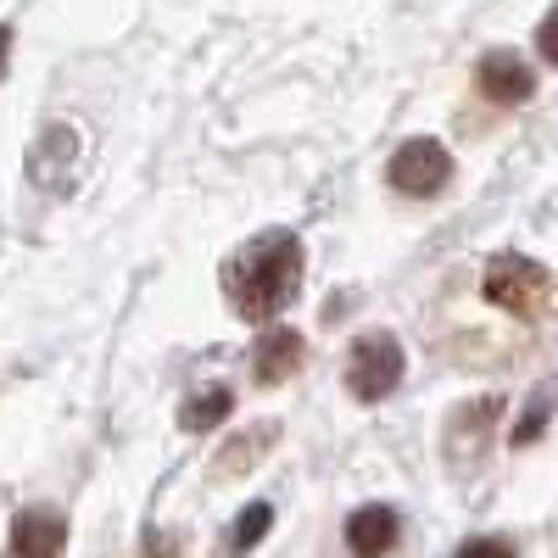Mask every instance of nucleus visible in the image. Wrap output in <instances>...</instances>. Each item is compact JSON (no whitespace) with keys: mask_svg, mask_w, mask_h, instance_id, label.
I'll list each match as a JSON object with an SVG mask.
<instances>
[{"mask_svg":"<svg viewBox=\"0 0 558 558\" xmlns=\"http://www.w3.org/2000/svg\"><path fill=\"white\" fill-rule=\"evenodd\" d=\"M481 89L492 101H502V107H514V101H531L536 96V73L514 57V51H492V57H481Z\"/></svg>","mask_w":558,"mask_h":558,"instance_id":"7","label":"nucleus"},{"mask_svg":"<svg viewBox=\"0 0 558 558\" xmlns=\"http://www.w3.org/2000/svg\"><path fill=\"white\" fill-rule=\"evenodd\" d=\"M397 536H402V520H397V508H386V502H368V508H357V514L347 520V547L357 558H386L397 547Z\"/></svg>","mask_w":558,"mask_h":558,"instance_id":"6","label":"nucleus"},{"mask_svg":"<svg viewBox=\"0 0 558 558\" xmlns=\"http://www.w3.org/2000/svg\"><path fill=\"white\" fill-rule=\"evenodd\" d=\"M68 547V520L57 508H23L12 520V558H62Z\"/></svg>","mask_w":558,"mask_h":558,"instance_id":"5","label":"nucleus"},{"mask_svg":"<svg viewBox=\"0 0 558 558\" xmlns=\"http://www.w3.org/2000/svg\"><path fill=\"white\" fill-rule=\"evenodd\" d=\"M302 368V336L296 330H268L252 352V375L257 386H279V380H291Z\"/></svg>","mask_w":558,"mask_h":558,"instance_id":"8","label":"nucleus"},{"mask_svg":"<svg viewBox=\"0 0 558 558\" xmlns=\"http://www.w3.org/2000/svg\"><path fill=\"white\" fill-rule=\"evenodd\" d=\"M229 408H235V397H229V386H207V391H196L191 402H184L179 425H184V430H213L218 418H229Z\"/></svg>","mask_w":558,"mask_h":558,"instance_id":"9","label":"nucleus"},{"mask_svg":"<svg viewBox=\"0 0 558 558\" xmlns=\"http://www.w3.org/2000/svg\"><path fill=\"white\" fill-rule=\"evenodd\" d=\"M547 291H553L547 268H542L536 257H525V252H502V257H492V268H486V302H492V307L536 313V307L547 302Z\"/></svg>","mask_w":558,"mask_h":558,"instance_id":"3","label":"nucleus"},{"mask_svg":"<svg viewBox=\"0 0 558 558\" xmlns=\"http://www.w3.org/2000/svg\"><path fill=\"white\" fill-rule=\"evenodd\" d=\"M391 184L402 196H436L441 184L452 179V157H447V146L441 140H408V146H397V157H391Z\"/></svg>","mask_w":558,"mask_h":558,"instance_id":"4","label":"nucleus"},{"mask_svg":"<svg viewBox=\"0 0 558 558\" xmlns=\"http://www.w3.org/2000/svg\"><path fill=\"white\" fill-rule=\"evenodd\" d=\"M542 425H547V402H536V408H531V413L520 418V430H514V441H520V447H525V441H536V436H542Z\"/></svg>","mask_w":558,"mask_h":558,"instance_id":"13","label":"nucleus"},{"mask_svg":"<svg viewBox=\"0 0 558 558\" xmlns=\"http://www.w3.org/2000/svg\"><path fill=\"white\" fill-rule=\"evenodd\" d=\"M7 57H12V28L0 23V73H7Z\"/></svg>","mask_w":558,"mask_h":558,"instance_id":"14","label":"nucleus"},{"mask_svg":"<svg viewBox=\"0 0 558 558\" xmlns=\"http://www.w3.org/2000/svg\"><path fill=\"white\" fill-rule=\"evenodd\" d=\"M536 51L558 68V7H553V12L542 17V28H536Z\"/></svg>","mask_w":558,"mask_h":558,"instance_id":"12","label":"nucleus"},{"mask_svg":"<svg viewBox=\"0 0 558 558\" xmlns=\"http://www.w3.org/2000/svg\"><path fill=\"white\" fill-rule=\"evenodd\" d=\"M268 525H274V508H268V502H246V508H241V520H235V531H229V542H223V547L241 558V553H252V547L268 536Z\"/></svg>","mask_w":558,"mask_h":558,"instance_id":"10","label":"nucleus"},{"mask_svg":"<svg viewBox=\"0 0 558 558\" xmlns=\"http://www.w3.org/2000/svg\"><path fill=\"white\" fill-rule=\"evenodd\" d=\"M458 558H514V547L497 542V536H475V542H463Z\"/></svg>","mask_w":558,"mask_h":558,"instance_id":"11","label":"nucleus"},{"mask_svg":"<svg viewBox=\"0 0 558 558\" xmlns=\"http://www.w3.org/2000/svg\"><path fill=\"white\" fill-rule=\"evenodd\" d=\"M223 291H229V307L252 324L286 313L302 291V241L291 229H263V235H252L223 263Z\"/></svg>","mask_w":558,"mask_h":558,"instance_id":"1","label":"nucleus"},{"mask_svg":"<svg viewBox=\"0 0 558 558\" xmlns=\"http://www.w3.org/2000/svg\"><path fill=\"white\" fill-rule=\"evenodd\" d=\"M402 368H408V357H402L397 336H386V330L357 336V347L347 357V391L357 402H380V397H391L402 386Z\"/></svg>","mask_w":558,"mask_h":558,"instance_id":"2","label":"nucleus"}]
</instances>
